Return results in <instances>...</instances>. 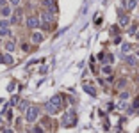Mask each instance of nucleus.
Wrapping results in <instances>:
<instances>
[{"mask_svg": "<svg viewBox=\"0 0 139 133\" xmlns=\"http://www.w3.org/2000/svg\"><path fill=\"white\" fill-rule=\"evenodd\" d=\"M38 115H39V108H38V107H29V108L25 110V119H27V123H34V121L38 119Z\"/></svg>", "mask_w": 139, "mask_h": 133, "instance_id": "1", "label": "nucleus"}, {"mask_svg": "<svg viewBox=\"0 0 139 133\" xmlns=\"http://www.w3.org/2000/svg\"><path fill=\"white\" fill-rule=\"evenodd\" d=\"M41 21H43V27H45V29H48L50 23L54 21V14H52L50 11H45V12L41 14Z\"/></svg>", "mask_w": 139, "mask_h": 133, "instance_id": "2", "label": "nucleus"}, {"mask_svg": "<svg viewBox=\"0 0 139 133\" xmlns=\"http://www.w3.org/2000/svg\"><path fill=\"white\" fill-rule=\"evenodd\" d=\"M73 124H75V114L73 112L66 114V115L62 117V126H73Z\"/></svg>", "mask_w": 139, "mask_h": 133, "instance_id": "3", "label": "nucleus"}, {"mask_svg": "<svg viewBox=\"0 0 139 133\" xmlns=\"http://www.w3.org/2000/svg\"><path fill=\"white\" fill-rule=\"evenodd\" d=\"M41 2H43V5H45V7H48V11L52 12V14H55V12H57V5H55V2H54V0H41Z\"/></svg>", "mask_w": 139, "mask_h": 133, "instance_id": "4", "label": "nucleus"}, {"mask_svg": "<svg viewBox=\"0 0 139 133\" xmlns=\"http://www.w3.org/2000/svg\"><path fill=\"white\" fill-rule=\"evenodd\" d=\"M21 18H23V12H21V9H16L14 16L11 18V23H13V25H18V23L21 21Z\"/></svg>", "mask_w": 139, "mask_h": 133, "instance_id": "5", "label": "nucleus"}, {"mask_svg": "<svg viewBox=\"0 0 139 133\" xmlns=\"http://www.w3.org/2000/svg\"><path fill=\"white\" fill-rule=\"evenodd\" d=\"M27 27H29V29H36V27H39V20H38L36 16L27 18Z\"/></svg>", "mask_w": 139, "mask_h": 133, "instance_id": "6", "label": "nucleus"}, {"mask_svg": "<svg viewBox=\"0 0 139 133\" xmlns=\"http://www.w3.org/2000/svg\"><path fill=\"white\" fill-rule=\"evenodd\" d=\"M45 108H47V112H48L50 115H54V114H57V112H59V108H57V107H55V105H54L52 101L47 103V105H45Z\"/></svg>", "mask_w": 139, "mask_h": 133, "instance_id": "7", "label": "nucleus"}, {"mask_svg": "<svg viewBox=\"0 0 139 133\" xmlns=\"http://www.w3.org/2000/svg\"><path fill=\"white\" fill-rule=\"evenodd\" d=\"M50 101L54 103V105H55V107H57L59 110L62 108V98H61V94H57V96H54V98H52Z\"/></svg>", "mask_w": 139, "mask_h": 133, "instance_id": "8", "label": "nucleus"}, {"mask_svg": "<svg viewBox=\"0 0 139 133\" xmlns=\"http://www.w3.org/2000/svg\"><path fill=\"white\" fill-rule=\"evenodd\" d=\"M0 62H2V64H13V55L7 51L5 55H2V57H0Z\"/></svg>", "mask_w": 139, "mask_h": 133, "instance_id": "9", "label": "nucleus"}, {"mask_svg": "<svg viewBox=\"0 0 139 133\" xmlns=\"http://www.w3.org/2000/svg\"><path fill=\"white\" fill-rule=\"evenodd\" d=\"M129 23H130V20H129L127 14H121V16H119V25H121V27H127Z\"/></svg>", "mask_w": 139, "mask_h": 133, "instance_id": "10", "label": "nucleus"}, {"mask_svg": "<svg viewBox=\"0 0 139 133\" xmlns=\"http://www.w3.org/2000/svg\"><path fill=\"white\" fill-rule=\"evenodd\" d=\"M82 87H84V91L88 92L89 96H95V94H96V91H95V87H91V85H88V83H84Z\"/></svg>", "mask_w": 139, "mask_h": 133, "instance_id": "11", "label": "nucleus"}, {"mask_svg": "<svg viewBox=\"0 0 139 133\" xmlns=\"http://www.w3.org/2000/svg\"><path fill=\"white\" fill-rule=\"evenodd\" d=\"M32 41H34V43H41V41H43L41 32H34V34H32Z\"/></svg>", "mask_w": 139, "mask_h": 133, "instance_id": "12", "label": "nucleus"}, {"mask_svg": "<svg viewBox=\"0 0 139 133\" xmlns=\"http://www.w3.org/2000/svg\"><path fill=\"white\" fill-rule=\"evenodd\" d=\"M0 14H2L4 18H7V16L11 14V9H9V7H5V5H2V9H0Z\"/></svg>", "mask_w": 139, "mask_h": 133, "instance_id": "13", "label": "nucleus"}, {"mask_svg": "<svg viewBox=\"0 0 139 133\" xmlns=\"http://www.w3.org/2000/svg\"><path fill=\"white\" fill-rule=\"evenodd\" d=\"M136 5H137V0H129V2H127V9L129 11L136 9Z\"/></svg>", "mask_w": 139, "mask_h": 133, "instance_id": "14", "label": "nucleus"}, {"mask_svg": "<svg viewBox=\"0 0 139 133\" xmlns=\"http://www.w3.org/2000/svg\"><path fill=\"white\" fill-rule=\"evenodd\" d=\"M14 46H16V44H14V41H7V43H5V50L9 51V53L14 50Z\"/></svg>", "mask_w": 139, "mask_h": 133, "instance_id": "15", "label": "nucleus"}, {"mask_svg": "<svg viewBox=\"0 0 139 133\" xmlns=\"http://www.w3.org/2000/svg\"><path fill=\"white\" fill-rule=\"evenodd\" d=\"M18 108H20V110H23V112H25V110H27V108H29V103H27V101H20V103H18Z\"/></svg>", "mask_w": 139, "mask_h": 133, "instance_id": "16", "label": "nucleus"}, {"mask_svg": "<svg viewBox=\"0 0 139 133\" xmlns=\"http://www.w3.org/2000/svg\"><path fill=\"white\" fill-rule=\"evenodd\" d=\"M102 73H103V75H111V73H112V69H111L109 66H103V68H102Z\"/></svg>", "mask_w": 139, "mask_h": 133, "instance_id": "17", "label": "nucleus"}, {"mask_svg": "<svg viewBox=\"0 0 139 133\" xmlns=\"http://www.w3.org/2000/svg\"><path fill=\"white\" fill-rule=\"evenodd\" d=\"M125 61H127V64H130V66L136 64V59H134V57H125Z\"/></svg>", "mask_w": 139, "mask_h": 133, "instance_id": "18", "label": "nucleus"}, {"mask_svg": "<svg viewBox=\"0 0 139 133\" xmlns=\"http://www.w3.org/2000/svg\"><path fill=\"white\" fill-rule=\"evenodd\" d=\"M7 27H9V21H7V20L0 21V29H7Z\"/></svg>", "mask_w": 139, "mask_h": 133, "instance_id": "19", "label": "nucleus"}, {"mask_svg": "<svg viewBox=\"0 0 139 133\" xmlns=\"http://www.w3.org/2000/svg\"><path fill=\"white\" fill-rule=\"evenodd\" d=\"M14 105H18V98H16V96H13V99H11L9 107H14Z\"/></svg>", "mask_w": 139, "mask_h": 133, "instance_id": "20", "label": "nucleus"}, {"mask_svg": "<svg viewBox=\"0 0 139 133\" xmlns=\"http://www.w3.org/2000/svg\"><path fill=\"white\" fill-rule=\"evenodd\" d=\"M9 29H0V36H9Z\"/></svg>", "mask_w": 139, "mask_h": 133, "instance_id": "21", "label": "nucleus"}, {"mask_svg": "<svg viewBox=\"0 0 139 133\" xmlns=\"http://www.w3.org/2000/svg\"><path fill=\"white\" fill-rule=\"evenodd\" d=\"M125 83H127V80H123V78H121V80L118 82V89H123V87H125Z\"/></svg>", "mask_w": 139, "mask_h": 133, "instance_id": "22", "label": "nucleus"}, {"mask_svg": "<svg viewBox=\"0 0 139 133\" xmlns=\"http://www.w3.org/2000/svg\"><path fill=\"white\" fill-rule=\"evenodd\" d=\"M14 89H16V83H9V87H7V91H9V92H13Z\"/></svg>", "mask_w": 139, "mask_h": 133, "instance_id": "23", "label": "nucleus"}, {"mask_svg": "<svg viewBox=\"0 0 139 133\" xmlns=\"http://www.w3.org/2000/svg\"><path fill=\"white\" fill-rule=\"evenodd\" d=\"M119 98H121V99H129V92H121Z\"/></svg>", "mask_w": 139, "mask_h": 133, "instance_id": "24", "label": "nucleus"}, {"mask_svg": "<svg viewBox=\"0 0 139 133\" xmlns=\"http://www.w3.org/2000/svg\"><path fill=\"white\" fill-rule=\"evenodd\" d=\"M121 50L125 51V53H127V51H130V44H123V46H121Z\"/></svg>", "mask_w": 139, "mask_h": 133, "instance_id": "25", "label": "nucleus"}, {"mask_svg": "<svg viewBox=\"0 0 139 133\" xmlns=\"http://www.w3.org/2000/svg\"><path fill=\"white\" fill-rule=\"evenodd\" d=\"M136 30H137V27H136V25H132V27L129 29V32H130V34H136Z\"/></svg>", "mask_w": 139, "mask_h": 133, "instance_id": "26", "label": "nucleus"}, {"mask_svg": "<svg viewBox=\"0 0 139 133\" xmlns=\"http://www.w3.org/2000/svg\"><path fill=\"white\" fill-rule=\"evenodd\" d=\"M11 5H20V0H9Z\"/></svg>", "mask_w": 139, "mask_h": 133, "instance_id": "27", "label": "nucleus"}, {"mask_svg": "<svg viewBox=\"0 0 139 133\" xmlns=\"http://www.w3.org/2000/svg\"><path fill=\"white\" fill-rule=\"evenodd\" d=\"M47 71H48V68H45V66H43V68H41V69H39V73H41V75H45V73H47Z\"/></svg>", "mask_w": 139, "mask_h": 133, "instance_id": "28", "label": "nucleus"}, {"mask_svg": "<svg viewBox=\"0 0 139 133\" xmlns=\"http://www.w3.org/2000/svg\"><path fill=\"white\" fill-rule=\"evenodd\" d=\"M132 108H139V98L134 101V107H132Z\"/></svg>", "mask_w": 139, "mask_h": 133, "instance_id": "29", "label": "nucleus"}, {"mask_svg": "<svg viewBox=\"0 0 139 133\" xmlns=\"http://www.w3.org/2000/svg\"><path fill=\"white\" fill-rule=\"evenodd\" d=\"M34 133H43V130L41 128H34Z\"/></svg>", "mask_w": 139, "mask_h": 133, "instance_id": "30", "label": "nucleus"}, {"mask_svg": "<svg viewBox=\"0 0 139 133\" xmlns=\"http://www.w3.org/2000/svg\"><path fill=\"white\" fill-rule=\"evenodd\" d=\"M0 5H5V0H0Z\"/></svg>", "mask_w": 139, "mask_h": 133, "instance_id": "31", "label": "nucleus"}, {"mask_svg": "<svg viewBox=\"0 0 139 133\" xmlns=\"http://www.w3.org/2000/svg\"><path fill=\"white\" fill-rule=\"evenodd\" d=\"M137 37H139V34H137Z\"/></svg>", "mask_w": 139, "mask_h": 133, "instance_id": "32", "label": "nucleus"}]
</instances>
